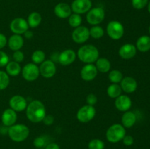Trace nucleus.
Returning <instances> with one entry per match:
<instances>
[{"label": "nucleus", "mask_w": 150, "mask_h": 149, "mask_svg": "<svg viewBox=\"0 0 150 149\" xmlns=\"http://www.w3.org/2000/svg\"><path fill=\"white\" fill-rule=\"evenodd\" d=\"M132 106V101L127 95H120L115 100V107L121 112H126L130 110Z\"/></svg>", "instance_id": "6ab92c4d"}, {"label": "nucleus", "mask_w": 150, "mask_h": 149, "mask_svg": "<svg viewBox=\"0 0 150 149\" xmlns=\"http://www.w3.org/2000/svg\"><path fill=\"white\" fill-rule=\"evenodd\" d=\"M77 56L79 60L82 62L92 64L99 58V51L95 45H83L78 51Z\"/></svg>", "instance_id": "f03ea898"}, {"label": "nucleus", "mask_w": 150, "mask_h": 149, "mask_svg": "<svg viewBox=\"0 0 150 149\" xmlns=\"http://www.w3.org/2000/svg\"><path fill=\"white\" fill-rule=\"evenodd\" d=\"M89 29L86 26H80L77 28H75L72 33V39L75 42L78 44L84 43L89 39Z\"/></svg>", "instance_id": "9d476101"}, {"label": "nucleus", "mask_w": 150, "mask_h": 149, "mask_svg": "<svg viewBox=\"0 0 150 149\" xmlns=\"http://www.w3.org/2000/svg\"><path fill=\"white\" fill-rule=\"evenodd\" d=\"M26 114L27 118L31 122H41L46 115L45 105L40 100L32 101L26 107Z\"/></svg>", "instance_id": "f257e3e1"}, {"label": "nucleus", "mask_w": 150, "mask_h": 149, "mask_svg": "<svg viewBox=\"0 0 150 149\" xmlns=\"http://www.w3.org/2000/svg\"><path fill=\"white\" fill-rule=\"evenodd\" d=\"M91 0H74L72 2L71 9L74 13L81 15L87 13L92 8Z\"/></svg>", "instance_id": "f8f14e48"}, {"label": "nucleus", "mask_w": 150, "mask_h": 149, "mask_svg": "<svg viewBox=\"0 0 150 149\" xmlns=\"http://www.w3.org/2000/svg\"><path fill=\"white\" fill-rule=\"evenodd\" d=\"M76 58V53L72 49H67L59 54L58 61L61 65H70L75 61Z\"/></svg>", "instance_id": "2eb2a0df"}, {"label": "nucleus", "mask_w": 150, "mask_h": 149, "mask_svg": "<svg viewBox=\"0 0 150 149\" xmlns=\"http://www.w3.org/2000/svg\"><path fill=\"white\" fill-rule=\"evenodd\" d=\"M96 115V110L92 105H86L81 107L77 112V119L81 123H88L92 121Z\"/></svg>", "instance_id": "0eeeda50"}, {"label": "nucleus", "mask_w": 150, "mask_h": 149, "mask_svg": "<svg viewBox=\"0 0 150 149\" xmlns=\"http://www.w3.org/2000/svg\"><path fill=\"white\" fill-rule=\"evenodd\" d=\"M45 149H59V146L57 143H51L47 145L46 147H45Z\"/></svg>", "instance_id": "79ce46f5"}, {"label": "nucleus", "mask_w": 150, "mask_h": 149, "mask_svg": "<svg viewBox=\"0 0 150 149\" xmlns=\"http://www.w3.org/2000/svg\"><path fill=\"white\" fill-rule=\"evenodd\" d=\"M105 144L103 142L99 139H94L89 143V149H104Z\"/></svg>", "instance_id": "473e14b6"}, {"label": "nucleus", "mask_w": 150, "mask_h": 149, "mask_svg": "<svg viewBox=\"0 0 150 149\" xmlns=\"http://www.w3.org/2000/svg\"><path fill=\"white\" fill-rule=\"evenodd\" d=\"M86 103L89 105H92L94 106L95 105H96L97 102H98V97L95 94L91 93L89 94H88V96H86Z\"/></svg>", "instance_id": "4c0bfd02"}, {"label": "nucleus", "mask_w": 150, "mask_h": 149, "mask_svg": "<svg viewBox=\"0 0 150 149\" xmlns=\"http://www.w3.org/2000/svg\"><path fill=\"white\" fill-rule=\"evenodd\" d=\"M21 72L23 78L29 82L37 80L40 75L39 67L34 63L26 64L21 70Z\"/></svg>", "instance_id": "6e6552de"}, {"label": "nucleus", "mask_w": 150, "mask_h": 149, "mask_svg": "<svg viewBox=\"0 0 150 149\" xmlns=\"http://www.w3.org/2000/svg\"><path fill=\"white\" fill-rule=\"evenodd\" d=\"M47 140L44 136H40V137H38L35 138L34 140V145L36 148H42L46 145Z\"/></svg>", "instance_id": "f704fd0d"}, {"label": "nucleus", "mask_w": 150, "mask_h": 149, "mask_svg": "<svg viewBox=\"0 0 150 149\" xmlns=\"http://www.w3.org/2000/svg\"><path fill=\"white\" fill-rule=\"evenodd\" d=\"M27 23L29 25V27L32 28H36L39 26L42 21V16L38 12H33V13H30L29 15L28 16L27 19Z\"/></svg>", "instance_id": "a878e982"}, {"label": "nucleus", "mask_w": 150, "mask_h": 149, "mask_svg": "<svg viewBox=\"0 0 150 149\" xmlns=\"http://www.w3.org/2000/svg\"><path fill=\"white\" fill-rule=\"evenodd\" d=\"M42 121H43V123L45 124V125H51V124L54 123V118L51 115H45V118H44L43 120H42Z\"/></svg>", "instance_id": "a19ab883"}, {"label": "nucleus", "mask_w": 150, "mask_h": 149, "mask_svg": "<svg viewBox=\"0 0 150 149\" xmlns=\"http://www.w3.org/2000/svg\"><path fill=\"white\" fill-rule=\"evenodd\" d=\"M106 32L110 38L118 40L124 35V26L118 20H111L107 25Z\"/></svg>", "instance_id": "39448f33"}, {"label": "nucleus", "mask_w": 150, "mask_h": 149, "mask_svg": "<svg viewBox=\"0 0 150 149\" xmlns=\"http://www.w3.org/2000/svg\"><path fill=\"white\" fill-rule=\"evenodd\" d=\"M45 59V53L41 50H37L34 51L32 55V61L34 64H42Z\"/></svg>", "instance_id": "cd10ccee"}, {"label": "nucleus", "mask_w": 150, "mask_h": 149, "mask_svg": "<svg viewBox=\"0 0 150 149\" xmlns=\"http://www.w3.org/2000/svg\"><path fill=\"white\" fill-rule=\"evenodd\" d=\"M148 0H132V5L136 10H142L146 7Z\"/></svg>", "instance_id": "72a5a7b5"}, {"label": "nucleus", "mask_w": 150, "mask_h": 149, "mask_svg": "<svg viewBox=\"0 0 150 149\" xmlns=\"http://www.w3.org/2000/svg\"><path fill=\"white\" fill-rule=\"evenodd\" d=\"M9 61H10V58H9L8 55L5 52L0 50V67L6 66L8 64Z\"/></svg>", "instance_id": "c9c22d12"}, {"label": "nucleus", "mask_w": 150, "mask_h": 149, "mask_svg": "<svg viewBox=\"0 0 150 149\" xmlns=\"http://www.w3.org/2000/svg\"><path fill=\"white\" fill-rule=\"evenodd\" d=\"M126 135V130L122 124H115L107 129L106 138L108 141L116 143L121 141Z\"/></svg>", "instance_id": "20e7f679"}, {"label": "nucleus", "mask_w": 150, "mask_h": 149, "mask_svg": "<svg viewBox=\"0 0 150 149\" xmlns=\"http://www.w3.org/2000/svg\"><path fill=\"white\" fill-rule=\"evenodd\" d=\"M120 86L123 91L127 93H131L136 90L138 84L133 77H125L120 82Z\"/></svg>", "instance_id": "aec40b11"}, {"label": "nucleus", "mask_w": 150, "mask_h": 149, "mask_svg": "<svg viewBox=\"0 0 150 149\" xmlns=\"http://www.w3.org/2000/svg\"><path fill=\"white\" fill-rule=\"evenodd\" d=\"M89 35L94 39H100L104 35V30L100 26H93L89 29Z\"/></svg>", "instance_id": "c85d7f7f"}, {"label": "nucleus", "mask_w": 150, "mask_h": 149, "mask_svg": "<svg viewBox=\"0 0 150 149\" xmlns=\"http://www.w3.org/2000/svg\"><path fill=\"white\" fill-rule=\"evenodd\" d=\"M122 88L117 83H113L110 85L107 89V94L109 97L116 99L122 94Z\"/></svg>", "instance_id": "bb28decb"}, {"label": "nucleus", "mask_w": 150, "mask_h": 149, "mask_svg": "<svg viewBox=\"0 0 150 149\" xmlns=\"http://www.w3.org/2000/svg\"><path fill=\"white\" fill-rule=\"evenodd\" d=\"M98 72L95 65L86 64L81 70V77L85 81H92L97 77Z\"/></svg>", "instance_id": "4468645a"}, {"label": "nucleus", "mask_w": 150, "mask_h": 149, "mask_svg": "<svg viewBox=\"0 0 150 149\" xmlns=\"http://www.w3.org/2000/svg\"><path fill=\"white\" fill-rule=\"evenodd\" d=\"M10 29L13 33L21 35L24 34L29 29V25L25 19L22 18H16L10 23Z\"/></svg>", "instance_id": "9b49d317"}, {"label": "nucleus", "mask_w": 150, "mask_h": 149, "mask_svg": "<svg viewBox=\"0 0 150 149\" xmlns=\"http://www.w3.org/2000/svg\"><path fill=\"white\" fill-rule=\"evenodd\" d=\"M7 134L13 141L23 142L29 137V129L27 126L22 124H17L8 128Z\"/></svg>", "instance_id": "7ed1b4c3"}, {"label": "nucleus", "mask_w": 150, "mask_h": 149, "mask_svg": "<svg viewBox=\"0 0 150 149\" xmlns=\"http://www.w3.org/2000/svg\"><path fill=\"white\" fill-rule=\"evenodd\" d=\"M105 18V11L100 7L91 8L86 14V20L88 23L93 26L99 25Z\"/></svg>", "instance_id": "423d86ee"}, {"label": "nucleus", "mask_w": 150, "mask_h": 149, "mask_svg": "<svg viewBox=\"0 0 150 149\" xmlns=\"http://www.w3.org/2000/svg\"><path fill=\"white\" fill-rule=\"evenodd\" d=\"M17 121V113L11 108L4 110L1 115V122L5 127H11L14 125Z\"/></svg>", "instance_id": "dca6fc26"}, {"label": "nucleus", "mask_w": 150, "mask_h": 149, "mask_svg": "<svg viewBox=\"0 0 150 149\" xmlns=\"http://www.w3.org/2000/svg\"><path fill=\"white\" fill-rule=\"evenodd\" d=\"M13 58L14 61H16L18 63L22 62L23 61V59H24V54L20 50L19 51H16L13 53Z\"/></svg>", "instance_id": "e433bc0d"}, {"label": "nucleus", "mask_w": 150, "mask_h": 149, "mask_svg": "<svg viewBox=\"0 0 150 149\" xmlns=\"http://www.w3.org/2000/svg\"><path fill=\"white\" fill-rule=\"evenodd\" d=\"M95 67L98 71L103 73H106L110 71L111 69V62L108 59L105 58H98V59L95 61Z\"/></svg>", "instance_id": "393cba45"}, {"label": "nucleus", "mask_w": 150, "mask_h": 149, "mask_svg": "<svg viewBox=\"0 0 150 149\" xmlns=\"http://www.w3.org/2000/svg\"><path fill=\"white\" fill-rule=\"evenodd\" d=\"M136 122V114L131 111H126L122 116V124L125 128H130Z\"/></svg>", "instance_id": "4be33fe9"}, {"label": "nucleus", "mask_w": 150, "mask_h": 149, "mask_svg": "<svg viewBox=\"0 0 150 149\" xmlns=\"http://www.w3.org/2000/svg\"><path fill=\"white\" fill-rule=\"evenodd\" d=\"M149 33H150V26H149Z\"/></svg>", "instance_id": "a18cd8bd"}, {"label": "nucleus", "mask_w": 150, "mask_h": 149, "mask_svg": "<svg viewBox=\"0 0 150 149\" xmlns=\"http://www.w3.org/2000/svg\"><path fill=\"white\" fill-rule=\"evenodd\" d=\"M68 23L71 27L77 28L81 26L82 23V18L81 15L77 13H73L70 15L68 19Z\"/></svg>", "instance_id": "7c9ffc66"}, {"label": "nucleus", "mask_w": 150, "mask_h": 149, "mask_svg": "<svg viewBox=\"0 0 150 149\" xmlns=\"http://www.w3.org/2000/svg\"><path fill=\"white\" fill-rule=\"evenodd\" d=\"M148 11L150 13V1L149 2V4H148Z\"/></svg>", "instance_id": "c03bdc74"}, {"label": "nucleus", "mask_w": 150, "mask_h": 149, "mask_svg": "<svg viewBox=\"0 0 150 149\" xmlns=\"http://www.w3.org/2000/svg\"><path fill=\"white\" fill-rule=\"evenodd\" d=\"M9 105L10 108L16 112H21L26 109L27 107V101L23 96L21 95H15L10 98L9 101Z\"/></svg>", "instance_id": "ddd939ff"}, {"label": "nucleus", "mask_w": 150, "mask_h": 149, "mask_svg": "<svg viewBox=\"0 0 150 149\" xmlns=\"http://www.w3.org/2000/svg\"><path fill=\"white\" fill-rule=\"evenodd\" d=\"M23 43H24V40L21 35L16 34L12 35L7 40L9 48L13 51H19L23 46Z\"/></svg>", "instance_id": "412c9836"}, {"label": "nucleus", "mask_w": 150, "mask_h": 149, "mask_svg": "<svg viewBox=\"0 0 150 149\" xmlns=\"http://www.w3.org/2000/svg\"><path fill=\"white\" fill-rule=\"evenodd\" d=\"M10 84V76L7 72L0 70V91L7 89Z\"/></svg>", "instance_id": "2f4dec72"}, {"label": "nucleus", "mask_w": 150, "mask_h": 149, "mask_svg": "<svg viewBox=\"0 0 150 149\" xmlns=\"http://www.w3.org/2000/svg\"><path fill=\"white\" fill-rule=\"evenodd\" d=\"M40 74L45 78H51L54 77L57 72L56 64L52 60H45L39 67Z\"/></svg>", "instance_id": "1a4fd4ad"}, {"label": "nucleus", "mask_w": 150, "mask_h": 149, "mask_svg": "<svg viewBox=\"0 0 150 149\" xmlns=\"http://www.w3.org/2000/svg\"><path fill=\"white\" fill-rule=\"evenodd\" d=\"M7 43V39L4 34L0 33V50L4 48Z\"/></svg>", "instance_id": "ea45409f"}, {"label": "nucleus", "mask_w": 150, "mask_h": 149, "mask_svg": "<svg viewBox=\"0 0 150 149\" xmlns=\"http://www.w3.org/2000/svg\"><path fill=\"white\" fill-rule=\"evenodd\" d=\"M54 13L59 18H67L72 14L71 7L67 3H59L54 7Z\"/></svg>", "instance_id": "a211bd4d"}, {"label": "nucleus", "mask_w": 150, "mask_h": 149, "mask_svg": "<svg viewBox=\"0 0 150 149\" xmlns=\"http://www.w3.org/2000/svg\"><path fill=\"white\" fill-rule=\"evenodd\" d=\"M136 49L142 53L149 51L150 50V37L146 35L140 37L136 42Z\"/></svg>", "instance_id": "5701e85b"}, {"label": "nucleus", "mask_w": 150, "mask_h": 149, "mask_svg": "<svg viewBox=\"0 0 150 149\" xmlns=\"http://www.w3.org/2000/svg\"><path fill=\"white\" fill-rule=\"evenodd\" d=\"M24 36L25 37L27 38V39H31V38L33 37V33H32V32H31V31H29V29H28V30L24 33Z\"/></svg>", "instance_id": "37998d69"}, {"label": "nucleus", "mask_w": 150, "mask_h": 149, "mask_svg": "<svg viewBox=\"0 0 150 149\" xmlns=\"http://www.w3.org/2000/svg\"><path fill=\"white\" fill-rule=\"evenodd\" d=\"M108 78H109L110 81L113 83H117L121 82V80L123 78V74L122 73V72H120V70H111L109 72L108 74Z\"/></svg>", "instance_id": "c756f323"}, {"label": "nucleus", "mask_w": 150, "mask_h": 149, "mask_svg": "<svg viewBox=\"0 0 150 149\" xmlns=\"http://www.w3.org/2000/svg\"><path fill=\"white\" fill-rule=\"evenodd\" d=\"M6 72L9 76L16 77L21 72V67L19 63L16 61H9L8 64L5 66Z\"/></svg>", "instance_id": "b1692460"}, {"label": "nucleus", "mask_w": 150, "mask_h": 149, "mask_svg": "<svg viewBox=\"0 0 150 149\" xmlns=\"http://www.w3.org/2000/svg\"><path fill=\"white\" fill-rule=\"evenodd\" d=\"M123 143H124L125 145L127 146H130L133 144L134 143V140H133V137L130 135H125L124 137V138L122 139Z\"/></svg>", "instance_id": "58836bf2"}, {"label": "nucleus", "mask_w": 150, "mask_h": 149, "mask_svg": "<svg viewBox=\"0 0 150 149\" xmlns=\"http://www.w3.org/2000/svg\"><path fill=\"white\" fill-rule=\"evenodd\" d=\"M136 47L130 43L123 45L119 50V55L123 59H130L133 58L136 54Z\"/></svg>", "instance_id": "f3484780"}]
</instances>
